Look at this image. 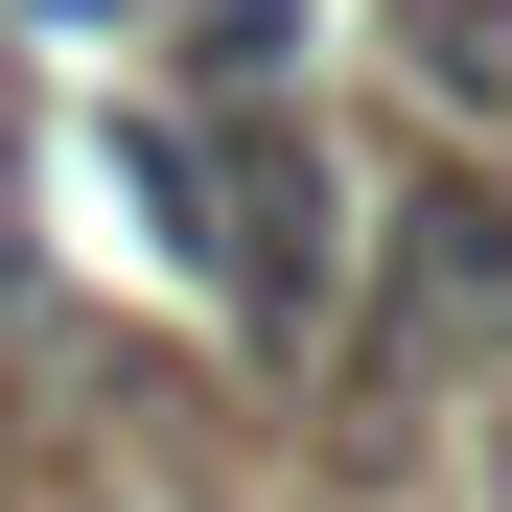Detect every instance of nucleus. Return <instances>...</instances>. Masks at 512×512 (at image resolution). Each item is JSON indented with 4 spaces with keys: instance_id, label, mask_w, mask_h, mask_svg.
Segmentation results:
<instances>
[{
    "instance_id": "1",
    "label": "nucleus",
    "mask_w": 512,
    "mask_h": 512,
    "mask_svg": "<svg viewBox=\"0 0 512 512\" xmlns=\"http://www.w3.org/2000/svg\"><path fill=\"white\" fill-rule=\"evenodd\" d=\"M117 187H140V233L187 256L233 326H303V210H326V163H303V140H256V117H140V140H117Z\"/></svg>"
},
{
    "instance_id": "2",
    "label": "nucleus",
    "mask_w": 512,
    "mask_h": 512,
    "mask_svg": "<svg viewBox=\"0 0 512 512\" xmlns=\"http://www.w3.org/2000/svg\"><path fill=\"white\" fill-rule=\"evenodd\" d=\"M489 280H512V210H489V187H419V210H396V350H466Z\"/></svg>"
},
{
    "instance_id": "3",
    "label": "nucleus",
    "mask_w": 512,
    "mask_h": 512,
    "mask_svg": "<svg viewBox=\"0 0 512 512\" xmlns=\"http://www.w3.org/2000/svg\"><path fill=\"white\" fill-rule=\"evenodd\" d=\"M396 70L443 117H512V0H396Z\"/></svg>"
}]
</instances>
